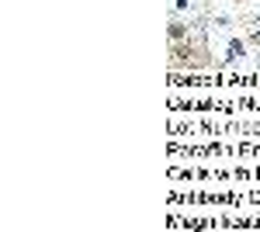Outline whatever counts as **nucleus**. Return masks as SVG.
I'll return each mask as SVG.
<instances>
[{"mask_svg":"<svg viewBox=\"0 0 260 232\" xmlns=\"http://www.w3.org/2000/svg\"><path fill=\"white\" fill-rule=\"evenodd\" d=\"M180 35H184V24L174 21V24H170V39H180Z\"/></svg>","mask_w":260,"mask_h":232,"instance_id":"obj_2","label":"nucleus"},{"mask_svg":"<svg viewBox=\"0 0 260 232\" xmlns=\"http://www.w3.org/2000/svg\"><path fill=\"white\" fill-rule=\"evenodd\" d=\"M253 42H260V28H257V31H253Z\"/></svg>","mask_w":260,"mask_h":232,"instance_id":"obj_3","label":"nucleus"},{"mask_svg":"<svg viewBox=\"0 0 260 232\" xmlns=\"http://www.w3.org/2000/svg\"><path fill=\"white\" fill-rule=\"evenodd\" d=\"M240 56H243V42L233 39V42H229V52H225V62H236Z\"/></svg>","mask_w":260,"mask_h":232,"instance_id":"obj_1","label":"nucleus"}]
</instances>
